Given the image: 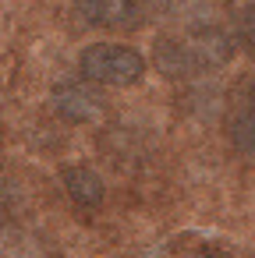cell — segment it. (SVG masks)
Returning a JSON list of instances; mask_svg holds the SVG:
<instances>
[{
  "label": "cell",
  "mask_w": 255,
  "mask_h": 258,
  "mask_svg": "<svg viewBox=\"0 0 255 258\" xmlns=\"http://www.w3.org/2000/svg\"><path fill=\"white\" fill-rule=\"evenodd\" d=\"M78 75L89 85H135L145 75V57L128 43H89L78 53Z\"/></svg>",
  "instance_id": "obj_1"
},
{
  "label": "cell",
  "mask_w": 255,
  "mask_h": 258,
  "mask_svg": "<svg viewBox=\"0 0 255 258\" xmlns=\"http://www.w3.org/2000/svg\"><path fill=\"white\" fill-rule=\"evenodd\" d=\"M227 135L241 156H255V78H244L237 85L227 117Z\"/></svg>",
  "instance_id": "obj_2"
},
{
  "label": "cell",
  "mask_w": 255,
  "mask_h": 258,
  "mask_svg": "<svg viewBox=\"0 0 255 258\" xmlns=\"http://www.w3.org/2000/svg\"><path fill=\"white\" fill-rule=\"evenodd\" d=\"M54 110L61 120L68 124H92L99 113H103V99L92 92V85H82V82H61L54 85Z\"/></svg>",
  "instance_id": "obj_3"
},
{
  "label": "cell",
  "mask_w": 255,
  "mask_h": 258,
  "mask_svg": "<svg viewBox=\"0 0 255 258\" xmlns=\"http://www.w3.org/2000/svg\"><path fill=\"white\" fill-rule=\"evenodd\" d=\"M82 22L96 29H128L142 18L138 0H71Z\"/></svg>",
  "instance_id": "obj_4"
},
{
  "label": "cell",
  "mask_w": 255,
  "mask_h": 258,
  "mask_svg": "<svg viewBox=\"0 0 255 258\" xmlns=\"http://www.w3.org/2000/svg\"><path fill=\"white\" fill-rule=\"evenodd\" d=\"M188 43H191V53H195V60H198V71H216V68H223V64L234 57V50H237L234 36L223 32V29H216V25H206V29L191 32Z\"/></svg>",
  "instance_id": "obj_5"
},
{
  "label": "cell",
  "mask_w": 255,
  "mask_h": 258,
  "mask_svg": "<svg viewBox=\"0 0 255 258\" xmlns=\"http://www.w3.org/2000/svg\"><path fill=\"white\" fill-rule=\"evenodd\" d=\"M152 57H156V68H160L167 78H191V75H202V71H198V60H195V53H191L188 36H160Z\"/></svg>",
  "instance_id": "obj_6"
},
{
  "label": "cell",
  "mask_w": 255,
  "mask_h": 258,
  "mask_svg": "<svg viewBox=\"0 0 255 258\" xmlns=\"http://www.w3.org/2000/svg\"><path fill=\"white\" fill-rule=\"evenodd\" d=\"M64 191H68V198H71L82 212L99 209L103 198H107L103 177H99L92 166H85V163H71V166H64Z\"/></svg>",
  "instance_id": "obj_7"
},
{
  "label": "cell",
  "mask_w": 255,
  "mask_h": 258,
  "mask_svg": "<svg viewBox=\"0 0 255 258\" xmlns=\"http://www.w3.org/2000/svg\"><path fill=\"white\" fill-rule=\"evenodd\" d=\"M234 43H237L248 57H255V0L237 11V22H234Z\"/></svg>",
  "instance_id": "obj_8"
},
{
  "label": "cell",
  "mask_w": 255,
  "mask_h": 258,
  "mask_svg": "<svg viewBox=\"0 0 255 258\" xmlns=\"http://www.w3.org/2000/svg\"><path fill=\"white\" fill-rule=\"evenodd\" d=\"M18 205H22L18 187L8 184V180H0V226H8V223L18 216Z\"/></svg>",
  "instance_id": "obj_9"
},
{
  "label": "cell",
  "mask_w": 255,
  "mask_h": 258,
  "mask_svg": "<svg viewBox=\"0 0 255 258\" xmlns=\"http://www.w3.org/2000/svg\"><path fill=\"white\" fill-rule=\"evenodd\" d=\"M170 4V0H138V8H142V15H152V11H163Z\"/></svg>",
  "instance_id": "obj_10"
},
{
  "label": "cell",
  "mask_w": 255,
  "mask_h": 258,
  "mask_svg": "<svg viewBox=\"0 0 255 258\" xmlns=\"http://www.w3.org/2000/svg\"><path fill=\"white\" fill-rule=\"evenodd\" d=\"M202 258H216V254H213V251H206V254H202Z\"/></svg>",
  "instance_id": "obj_11"
}]
</instances>
